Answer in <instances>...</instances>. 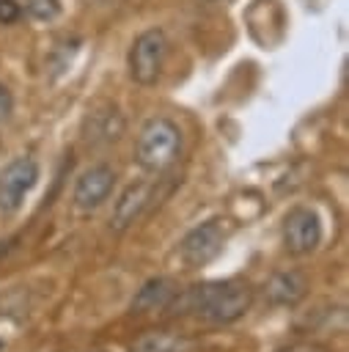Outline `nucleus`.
<instances>
[{
  "instance_id": "f03ea898",
  "label": "nucleus",
  "mask_w": 349,
  "mask_h": 352,
  "mask_svg": "<svg viewBox=\"0 0 349 352\" xmlns=\"http://www.w3.org/2000/svg\"><path fill=\"white\" fill-rule=\"evenodd\" d=\"M179 154H181V129L165 116L148 118L135 143L137 165L148 173H162L179 160Z\"/></svg>"
},
{
  "instance_id": "ddd939ff",
  "label": "nucleus",
  "mask_w": 349,
  "mask_h": 352,
  "mask_svg": "<svg viewBox=\"0 0 349 352\" xmlns=\"http://www.w3.org/2000/svg\"><path fill=\"white\" fill-rule=\"evenodd\" d=\"M22 14H25V11H22V6H19L16 0H0V22H3V25L16 22Z\"/></svg>"
},
{
  "instance_id": "9b49d317",
  "label": "nucleus",
  "mask_w": 349,
  "mask_h": 352,
  "mask_svg": "<svg viewBox=\"0 0 349 352\" xmlns=\"http://www.w3.org/2000/svg\"><path fill=\"white\" fill-rule=\"evenodd\" d=\"M305 289H308L305 278L300 272H294V270L291 272H278L269 280V297H272V302H280V305L297 302L305 294Z\"/></svg>"
},
{
  "instance_id": "1a4fd4ad",
  "label": "nucleus",
  "mask_w": 349,
  "mask_h": 352,
  "mask_svg": "<svg viewBox=\"0 0 349 352\" xmlns=\"http://www.w3.org/2000/svg\"><path fill=\"white\" fill-rule=\"evenodd\" d=\"M176 297V286L170 278H151L143 283L137 297L132 300V311H154V308H168V302Z\"/></svg>"
},
{
  "instance_id": "2eb2a0df",
  "label": "nucleus",
  "mask_w": 349,
  "mask_h": 352,
  "mask_svg": "<svg viewBox=\"0 0 349 352\" xmlns=\"http://www.w3.org/2000/svg\"><path fill=\"white\" fill-rule=\"evenodd\" d=\"M0 349H3V341H0Z\"/></svg>"
},
{
  "instance_id": "4468645a",
  "label": "nucleus",
  "mask_w": 349,
  "mask_h": 352,
  "mask_svg": "<svg viewBox=\"0 0 349 352\" xmlns=\"http://www.w3.org/2000/svg\"><path fill=\"white\" fill-rule=\"evenodd\" d=\"M11 110H14V96H11L8 85H5V82H0V121H3V118H8V116H11Z\"/></svg>"
},
{
  "instance_id": "20e7f679",
  "label": "nucleus",
  "mask_w": 349,
  "mask_h": 352,
  "mask_svg": "<svg viewBox=\"0 0 349 352\" xmlns=\"http://www.w3.org/2000/svg\"><path fill=\"white\" fill-rule=\"evenodd\" d=\"M38 182V162L27 154L14 157L0 173V214H14L22 209L25 195Z\"/></svg>"
},
{
  "instance_id": "0eeeda50",
  "label": "nucleus",
  "mask_w": 349,
  "mask_h": 352,
  "mask_svg": "<svg viewBox=\"0 0 349 352\" xmlns=\"http://www.w3.org/2000/svg\"><path fill=\"white\" fill-rule=\"evenodd\" d=\"M115 184V170L104 162L91 165L88 170L80 173L77 184H74V204L80 209H96L102 201H107L110 190Z\"/></svg>"
},
{
  "instance_id": "39448f33",
  "label": "nucleus",
  "mask_w": 349,
  "mask_h": 352,
  "mask_svg": "<svg viewBox=\"0 0 349 352\" xmlns=\"http://www.w3.org/2000/svg\"><path fill=\"white\" fill-rule=\"evenodd\" d=\"M223 239L225 234H223L220 220H206L184 234V239L179 242V256L187 267H206L212 258L220 256Z\"/></svg>"
},
{
  "instance_id": "f8f14e48",
  "label": "nucleus",
  "mask_w": 349,
  "mask_h": 352,
  "mask_svg": "<svg viewBox=\"0 0 349 352\" xmlns=\"http://www.w3.org/2000/svg\"><path fill=\"white\" fill-rule=\"evenodd\" d=\"M22 11H27L33 19L49 22V19H55V16L60 14V3H58V0H27Z\"/></svg>"
},
{
  "instance_id": "9d476101",
  "label": "nucleus",
  "mask_w": 349,
  "mask_h": 352,
  "mask_svg": "<svg viewBox=\"0 0 349 352\" xmlns=\"http://www.w3.org/2000/svg\"><path fill=\"white\" fill-rule=\"evenodd\" d=\"M129 352H192V341L176 336V333H146L140 336Z\"/></svg>"
},
{
  "instance_id": "7ed1b4c3",
  "label": "nucleus",
  "mask_w": 349,
  "mask_h": 352,
  "mask_svg": "<svg viewBox=\"0 0 349 352\" xmlns=\"http://www.w3.org/2000/svg\"><path fill=\"white\" fill-rule=\"evenodd\" d=\"M168 36L159 28H148L143 30L126 55V66H129V77L137 85H154L165 69V58H168Z\"/></svg>"
},
{
  "instance_id": "423d86ee",
  "label": "nucleus",
  "mask_w": 349,
  "mask_h": 352,
  "mask_svg": "<svg viewBox=\"0 0 349 352\" xmlns=\"http://www.w3.org/2000/svg\"><path fill=\"white\" fill-rule=\"evenodd\" d=\"M322 242V223L319 214L308 206H294L283 217V245L294 256L313 253Z\"/></svg>"
},
{
  "instance_id": "f257e3e1",
  "label": "nucleus",
  "mask_w": 349,
  "mask_h": 352,
  "mask_svg": "<svg viewBox=\"0 0 349 352\" xmlns=\"http://www.w3.org/2000/svg\"><path fill=\"white\" fill-rule=\"evenodd\" d=\"M250 305H253V292L247 283L239 280H203L168 302V308H184L214 324L236 322L239 316L247 314Z\"/></svg>"
},
{
  "instance_id": "6e6552de",
  "label": "nucleus",
  "mask_w": 349,
  "mask_h": 352,
  "mask_svg": "<svg viewBox=\"0 0 349 352\" xmlns=\"http://www.w3.org/2000/svg\"><path fill=\"white\" fill-rule=\"evenodd\" d=\"M148 198H151V184H148V182H135V184H129V187L121 192V198L115 201V209H113V228L124 231L126 226H132L135 217L146 209Z\"/></svg>"
}]
</instances>
